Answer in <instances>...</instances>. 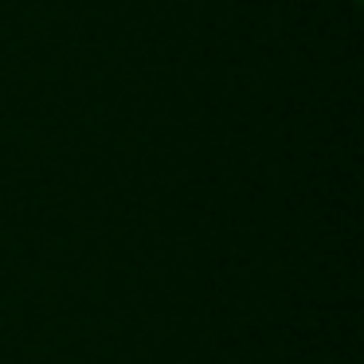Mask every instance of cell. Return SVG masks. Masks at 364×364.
<instances>
[{"instance_id": "cell-1", "label": "cell", "mask_w": 364, "mask_h": 364, "mask_svg": "<svg viewBox=\"0 0 364 364\" xmlns=\"http://www.w3.org/2000/svg\"><path fill=\"white\" fill-rule=\"evenodd\" d=\"M353 4H360V0H353Z\"/></svg>"}]
</instances>
